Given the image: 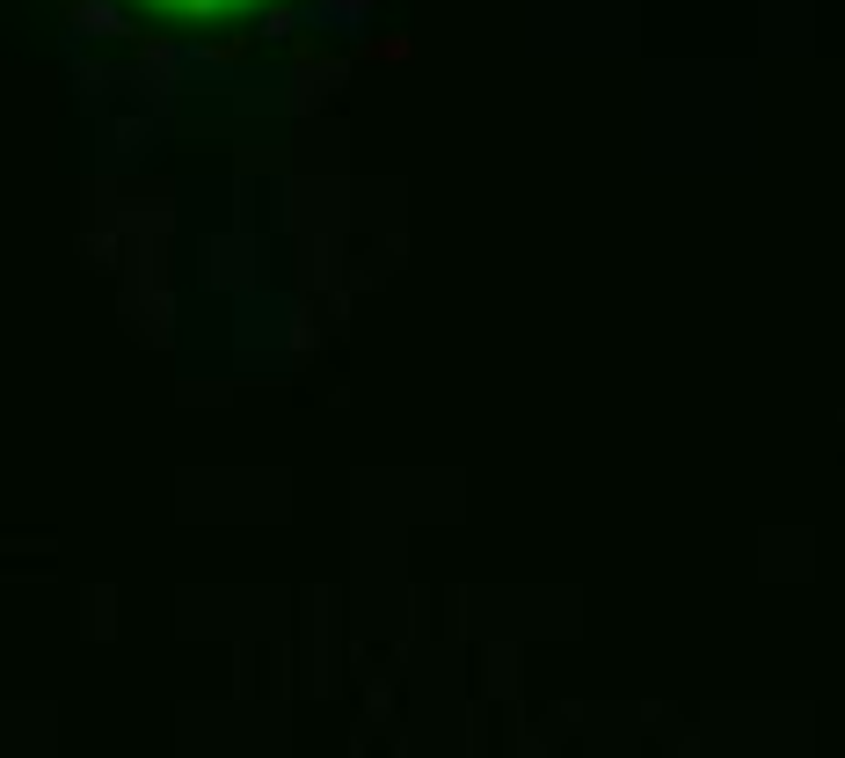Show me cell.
Wrapping results in <instances>:
<instances>
[{"mask_svg": "<svg viewBox=\"0 0 845 758\" xmlns=\"http://www.w3.org/2000/svg\"><path fill=\"white\" fill-rule=\"evenodd\" d=\"M81 30H87V37H117V30H125V15H117L109 0H87V8H81Z\"/></svg>", "mask_w": 845, "mask_h": 758, "instance_id": "1", "label": "cell"}]
</instances>
